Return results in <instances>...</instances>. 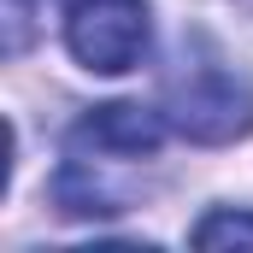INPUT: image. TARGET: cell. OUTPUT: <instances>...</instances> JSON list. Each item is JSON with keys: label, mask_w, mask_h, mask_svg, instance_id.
<instances>
[{"label": "cell", "mask_w": 253, "mask_h": 253, "mask_svg": "<svg viewBox=\"0 0 253 253\" xmlns=\"http://www.w3.org/2000/svg\"><path fill=\"white\" fill-rule=\"evenodd\" d=\"M165 129H171L165 112H147L135 100H112V106L83 112L71 124V135H65V165L53 177L59 212L65 218H118V212H129V200L106 177L118 165L153 159L159 141H165Z\"/></svg>", "instance_id": "cell-1"}, {"label": "cell", "mask_w": 253, "mask_h": 253, "mask_svg": "<svg viewBox=\"0 0 253 253\" xmlns=\"http://www.w3.org/2000/svg\"><path fill=\"white\" fill-rule=\"evenodd\" d=\"M59 24H65L71 59L83 71H100V77L135 71L153 42L147 0H59Z\"/></svg>", "instance_id": "cell-3"}, {"label": "cell", "mask_w": 253, "mask_h": 253, "mask_svg": "<svg viewBox=\"0 0 253 253\" xmlns=\"http://www.w3.org/2000/svg\"><path fill=\"white\" fill-rule=\"evenodd\" d=\"M189 242L194 248H253V212H236V206L206 212V218L194 224Z\"/></svg>", "instance_id": "cell-4"}, {"label": "cell", "mask_w": 253, "mask_h": 253, "mask_svg": "<svg viewBox=\"0 0 253 253\" xmlns=\"http://www.w3.org/2000/svg\"><path fill=\"white\" fill-rule=\"evenodd\" d=\"M165 118L177 135H189V141H236V135H248L253 129V83L236 71V65H224L218 53H194L171 71V83H165Z\"/></svg>", "instance_id": "cell-2"}]
</instances>
